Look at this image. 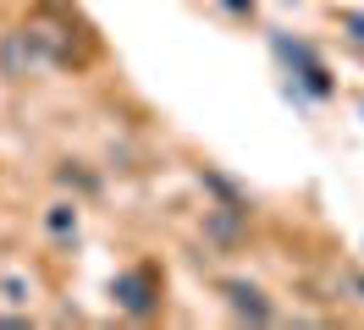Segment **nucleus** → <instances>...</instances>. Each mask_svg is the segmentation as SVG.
Instances as JSON below:
<instances>
[{
  "label": "nucleus",
  "mask_w": 364,
  "mask_h": 330,
  "mask_svg": "<svg viewBox=\"0 0 364 330\" xmlns=\"http://www.w3.org/2000/svg\"><path fill=\"white\" fill-rule=\"evenodd\" d=\"M265 44H271L276 66H282V88H293L298 99H309V105H331V99H337V72L326 66V55H320L304 33L265 28Z\"/></svg>",
  "instance_id": "1"
},
{
  "label": "nucleus",
  "mask_w": 364,
  "mask_h": 330,
  "mask_svg": "<svg viewBox=\"0 0 364 330\" xmlns=\"http://www.w3.org/2000/svg\"><path fill=\"white\" fill-rule=\"evenodd\" d=\"M111 303H116L122 319L149 325V319H160V308H166V275H160L155 264H127V270H116L111 275Z\"/></svg>",
  "instance_id": "2"
},
{
  "label": "nucleus",
  "mask_w": 364,
  "mask_h": 330,
  "mask_svg": "<svg viewBox=\"0 0 364 330\" xmlns=\"http://www.w3.org/2000/svg\"><path fill=\"white\" fill-rule=\"evenodd\" d=\"M249 231H254V204H205V215H199V237L221 259H232L249 242Z\"/></svg>",
  "instance_id": "3"
},
{
  "label": "nucleus",
  "mask_w": 364,
  "mask_h": 330,
  "mask_svg": "<svg viewBox=\"0 0 364 330\" xmlns=\"http://www.w3.org/2000/svg\"><path fill=\"white\" fill-rule=\"evenodd\" d=\"M215 297L227 303V314L237 325H276V319H282V308L271 303V292L259 281H249V275H221V281H215Z\"/></svg>",
  "instance_id": "4"
},
{
  "label": "nucleus",
  "mask_w": 364,
  "mask_h": 330,
  "mask_svg": "<svg viewBox=\"0 0 364 330\" xmlns=\"http://www.w3.org/2000/svg\"><path fill=\"white\" fill-rule=\"evenodd\" d=\"M39 231L50 237V248H77L83 242V198H72V193H61L55 204H45V215H39Z\"/></svg>",
  "instance_id": "5"
},
{
  "label": "nucleus",
  "mask_w": 364,
  "mask_h": 330,
  "mask_svg": "<svg viewBox=\"0 0 364 330\" xmlns=\"http://www.w3.org/2000/svg\"><path fill=\"white\" fill-rule=\"evenodd\" d=\"M39 66L45 61H39L33 39H28V28H6V33H0V77H6V83H23Z\"/></svg>",
  "instance_id": "6"
},
{
  "label": "nucleus",
  "mask_w": 364,
  "mask_h": 330,
  "mask_svg": "<svg viewBox=\"0 0 364 330\" xmlns=\"http://www.w3.org/2000/svg\"><path fill=\"white\" fill-rule=\"evenodd\" d=\"M50 176H55V187H61V193L83 198V204L105 193V171H100V165H89V160H77V154L55 160V171H50Z\"/></svg>",
  "instance_id": "7"
},
{
  "label": "nucleus",
  "mask_w": 364,
  "mask_h": 330,
  "mask_svg": "<svg viewBox=\"0 0 364 330\" xmlns=\"http://www.w3.org/2000/svg\"><path fill=\"white\" fill-rule=\"evenodd\" d=\"M193 182H199V193H205L210 204H254L249 187H243V182H232L221 165H199V171H193Z\"/></svg>",
  "instance_id": "8"
},
{
  "label": "nucleus",
  "mask_w": 364,
  "mask_h": 330,
  "mask_svg": "<svg viewBox=\"0 0 364 330\" xmlns=\"http://www.w3.org/2000/svg\"><path fill=\"white\" fill-rule=\"evenodd\" d=\"M0 303H11V308L33 303V281H28L23 270H6V275H0Z\"/></svg>",
  "instance_id": "9"
},
{
  "label": "nucleus",
  "mask_w": 364,
  "mask_h": 330,
  "mask_svg": "<svg viewBox=\"0 0 364 330\" xmlns=\"http://www.w3.org/2000/svg\"><path fill=\"white\" fill-rule=\"evenodd\" d=\"M232 22H259V0H215Z\"/></svg>",
  "instance_id": "10"
},
{
  "label": "nucleus",
  "mask_w": 364,
  "mask_h": 330,
  "mask_svg": "<svg viewBox=\"0 0 364 330\" xmlns=\"http://www.w3.org/2000/svg\"><path fill=\"white\" fill-rule=\"evenodd\" d=\"M331 286L348 292V303H364V275H359V270H337V281H331Z\"/></svg>",
  "instance_id": "11"
},
{
  "label": "nucleus",
  "mask_w": 364,
  "mask_h": 330,
  "mask_svg": "<svg viewBox=\"0 0 364 330\" xmlns=\"http://www.w3.org/2000/svg\"><path fill=\"white\" fill-rule=\"evenodd\" d=\"M342 28H348V39H353V44H364V11H342Z\"/></svg>",
  "instance_id": "12"
},
{
  "label": "nucleus",
  "mask_w": 364,
  "mask_h": 330,
  "mask_svg": "<svg viewBox=\"0 0 364 330\" xmlns=\"http://www.w3.org/2000/svg\"><path fill=\"white\" fill-rule=\"evenodd\" d=\"M0 325H6V330H28V325H33V319H28L23 308H11V314H6V308H0Z\"/></svg>",
  "instance_id": "13"
},
{
  "label": "nucleus",
  "mask_w": 364,
  "mask_h": 330,
  "mask_svg": "<svg viewBox=\"0 0 364 330\" xmlns=\"http://www.w3.org/2000/svg\"><path fill=\"white\" fill-rule=\"evenodd\" d=\"M359 116H364V99H359Z\"/></svg>",
  "instance_id": "14"
}]
</instances>
